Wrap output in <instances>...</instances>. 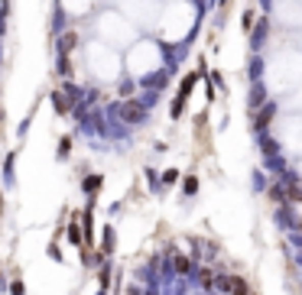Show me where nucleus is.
<instances>
[{
  "label": "nucleus",
  "mask_w": 302,
  "mask_h": 295,
  "mask_svg": "<svg viewBox=\"0 0 302 295\" xmlns=\"http://www.w3.org/2000/svg\"><path fill=\"white\" fill-rule=\"evenodd\" d=\"M270 120H273V104H266V111L260 114V117H257V127L263 130V127H266V123H270Z\"/></svg>",
  "instance_id": "7ed1b4c3"
},
{
  "label": "nucleus",
  "mask_w": 302,
  "mask_h": 295,
  "mask_svg": "<svg viewBox=\"0 0 302 295\" xmlns=\"http://www.w3.org/2000/svg\"><path fill=\"white\" fill-rule=\"evenodd\" d=\"M237 295H247V292H237Z\"/></svg>",
  "instance_id": "0eeeda50"
},
{
  "label": "nucleus",
  "mask_w": 302,
  "mask_h": 295,
  "mask_svg": "<svg viewBox=\"0 0 302 295\" xmlns=\"http://www.w3.org/2000/svg\"><path fill=\"white\" fill-rule=\"evenodd\" d=\"M175 270H179V273H189V260H185V256H179V260H175Z\"/></svg>",
  "instance_id": "39448f33"
},
{
  "label": "nucleus",
  "mask_w": 302,
  "mask_h": 295,
  "mask_svg": "<svg viewBox=\"0 0 302 295\" xmlns=\"http://www.w3.org/2000/svg\"><path fill=\"white\" fill-rule=\"evenodd\" d=\"M52 104H56V111H59V114H68V111H72V101H68L65 94H59V91L52 94Z\"/></svg>",
  "instance_id": "f03ea898"
},
{
  "label": "nucleus",
  "mask_w": 302,
  "mask_h": 295,
  "mask_svg": "<svg viewBox=\"0 0 302 295\" xmlns=\"http://www.w3.org/2000/svg\"><path fill=\"white\" fill-rule=\"evenodd\" d=\"M97 189H101V178H91V182H85V192H97Z\"/></svg>",
  "instance_id": "20e7f679"
},
{
  "label": "nucleus",
  "mask_w": 302,
  "mask_h": 295,
  "mask_svg": "<svg viewBox=\"0 0 302 295\" xmlns=\"http://www.w3.org/2000/svg\"><path fill=\"white\" fill-rule=\"evenodd\" d=\"M289 198H292V201H302V189H296V185H289Z\"/></svg>",
  "instance_id": "423d86ee"
},
{
  "label": "nucleus",
  "mask_w": 302,
  "mask_h": 295,
  "mask_svg": "<svg viewBox=\"0 0 302 295\" xmlns=\"http://www.w3.org/2000/svg\"><path fill=\"white\" fill-rule=\"evenodd\" d=\"M120 117L127 120V123H140V120L146 117V111H143V104L130 101V104H123V107H120Z\"/></svg>",
  "instance_id": "f257e3e1"
}]
</instances>
